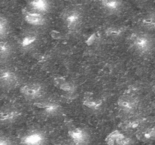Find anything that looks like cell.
I'll return each mask as SVG.
<instances>
[{
  "mask_svg": "<svg viewBox=\"0 0 155 145\" xmlns=\"http://www.w3.org/2000/svg\"><path fill=\"white\" fill-rule=\"evenodd\" d=\"M124 30L121 28H117V27H111L106 30V34L110 36H119Z\"/></svg>",
  "mask_w": 155,
  "mask_h": 145,
  "instance_id": "obj_21",
  "label": "cell"
},
{
  "mask_svg": "<svg viewBox=\"0 0 155 145\" xmlns=\"http://www.w3.org/2000/svg\"><path fill=\"white\" fill-rule=\"evenodd\" d=\"M35 106L41 109L44 113L48 116H54L59 113L61 107L57 102L54 101H42L36 102Z\"/></svg>",
  "mask_w": 155,
  "mask_h": 145,
  "instance_id": "obj_9",
  "label": "cell"
},
{
  "mask_svg": "<svg viewBox=\"0 0 155 145\" xmlns=\"http://www.w3.org/2000/svg\"><path fill=\"white\" fill-rule=\"evenodd\" d=\"M64 24L70 31H74L78 28L82 21L81 13L77 9L66 11L63 15Z\"/></svg>",
  "mask_w": 155,
  "mask_h": 145,
  "instance_id": "obj_4",
  "label": "cell"
},
{
  "mask_svg": "<svg viewBox=\"0 0 155 145\" xmlns=\"http://www.w3.org/2000/svg\"><path fill=\"white\" fill-rule=\"evenodd\" d=\"M60 89L64 92H68V93H73L75 90V86L73 83L70 82L63 81L60 83Z\"/></svg>",
  "mask_w": 155,
  "mask_h": 145,
  "instance_id": "obj_20",
  "label": "cell"
},
{
  "mask_svg": "<svg viewBox=\"0 0 155 145\" xmlns=\"http://www.w3.org/2000/svg\"><path fill=\"white\" fill-rule=\"evenodd\" d=\"M12 47L8 42L0 40V58H7L12 54Z\"/></svg>",
  "mask_w": 155,
  "mask_h": 145,
  "instance_id": "obj_17",
  "label": "cell"
},
{
  "mask_svg": "<svg viewBox=\"0 0 155 145\" xmlns=\"http://www.w3.org/2000/svg\"><path fill=\"white\" fill-rule=\"evenodd\" d=\"M107 143L108 145H131L132 140L124 134L113 132L107 137Z\"/></svg>",
  "mask_w": 155,
  "mask_h": 145,
  "instance_id": "obj_12",
  "label": "cell"
},
{
  "mask_svg": "<svg viewBox=\"0 0 155 145\" xmlns=\"http://www.w3.org/2000/svg\"><path fill=\"white\" fill-rule=\"evenodd\" d=\"M20 116L21 112L17 109H5L0 113V122L3 123H12L15 122Z\"/></svg>",
  "mask_w": 155,
  "mask_h": 145,
  "instance_id": "obj_10",
  "label": "cell"
},
{
  "mask_svg": "<svg viewBox=\"0 0 155 145\" xmlns=\"http://www.w3.org/2000/svg\"><path fill=\"white\" fill-rule=\"evenodd\" d=\"M130 42L136 52L146 54L154 48V41L151 36L145 33H134L130 36Z\"/></svg>",
  "mask_w": 155,
  "mask_h": 145,
  "instance_id": "obj_1",
  "label": "cell"
},
{
  "mask_svg": "<svg viewBox=\"0 0 155 145\" xmlns=\"http://www.w3.org/2000/svg\"><path fill=\"white\" fill-rule=\"evenodd\" d=\"M119 108L126 113H133L138 109L139 100L132 95H123L117 101Z\"/></svg>",
  "mask_w": 155,
  "mask_h": 145,
  "instance_id": "obj_6",
  "label": "cell"
},
{
  "mask_svg": "<svg viewBox=\"0 0 155 145\" xmlns=\"http://www.w3.org/2000/svg\"><path fill=\"white\" fill-rule=\"evenodd\" d=\"M154 93H155V87L154 88Z\"/></svg>",
  "mask_w": 155,
  "mask_h": 145,
  "instance_id": "obj_23",
  "label": "cell"
},
{
  "mask_svg": "<svg viewBox=\"0 0 155 145\" xmlns=\"http://www.w3.org/2000/svg\"><path fill=\"white\" fill-rule=\"evenodd\" d=\"M9 23L5 17L0 15V40H3L8 33Z\"/></svg>",
  "mask_w": 155,
  "mask_h": 145,
  "instance_id": "obj_18",
  "label": "cell"
},
{
  "mask_svg": "<svg viewBox=\"0 0 155 145\" xmlns=\"http://www.w3.org/2000/svg\"><path fill=\"white\" fill-rule=\"evenodd\" d=\"M154 108H155V104H154Z\"/></svg>",
  "mask_w": 155,
  "mask_h": 145,
  "instance_id": "obj_24",
  "label": "cell"
},
{
  "mask_svg": "<svg viewBox=\"0 0 155 145\" xmlns=\"http://www.w3.org/2000/svg\"><path fill=\"white\" fill-rule=\"evenodd\" d=\"M142 25L148 30H155V14L147 15L142 21Z\"/></svg>",
  "mask_w": 155,
  "mask_h": 145,
  "instance_id": "obj_19",
  "label": "cell"
},
{
  "mask_svg": "<svg viewBox=\"0 0 155 145\" xmlns=\"http://www.w3.org/2000/svg\"><path fill=\"white\" fill-rule=\"evenodd\" d=\"M19 77L9 69H0V84L4 87L13 89L19 84Z\"/></svg>",
  "mask_w": 155,
  "mask_h": 145,
  "instance_id": "obj_8",
  "label": "cell"
},
{
  "mask_svg": "<svg viewBox=\"0 0 155 145\" xmlns=\"http://www.w3.org/2000/svg\"><path fill=\"white\" fill-rule=\"evenodd\" d=\"M0 145H12L10 139L4 136H0Z\"/></svg>",
  "mask_w": 155,
  "mask_h": 145,
  "instance_id": "obj_22",
  "label": "cell"
},
{
  "mask_svg": "<svg viewBox=\"0 0 155 145\" xmlns=\"http://www.w3.org/2000/svg\"><path fill=\"white\" fill-rule=\"evenodd\" d=\"M101 6L105 11L110 14H115L120 11L124 7V3L117 0H103L100 2Z\"/></svg>",
  "mask_w": 155,
  "mask_h": 145,
  "instance_id": "obj_11",
  "label": "cell"
},
{
  "mask_svg": "<svg viewBox=\"0 0 155 145\" xmlns=\"http://www.w3.org/2000/svg\"><path fill=\"white\" fill-rule=\"evenodd\" d=\"M138 137L145 141L155 140V127L145 128L138 134Z\"/></svg>",
  "mask_w": 155,
  "mask_h": 145,
  "instance_id": "obj_16",
  "label": "cell"
},
{
  "mask_svg": "<svg viewBox=\"0 0 155 145\" xmlns=\"http://www.w3.org/2000/svg\"><path fill=\"white\" fill-rule=\"evenodd\" d=\"M68 134L74 145H88L90 141L89 134L83 128H72Z\"/></svg>",
  "mask_w": 155,
  "mask_h": 145,
  "instance_id": "obj_7",
  "label": "cell"
},
{
  "mask_svg": "<svg viewBox=\"0 0 155 145\" xmlns=\"http://www.w3.org/2000/svg\"><path fill=\"white\" fill-rule=\"evenodd\" d=\"M21 95L27 100L37 101L39 100L45 93L43 86L39 83H28L22 85L20 89Z\"/></svg>",
  "mask_w": 155,
  "mask_h": 145,
  "instance_id": "obj_2",
  "label": "cell"
},
{
  "mask_svg": "<svg viewBox=\"0 0 155 145\" xmlns=\"http://www.w3.org/2000/svg\"><path fill=\"white\" fill-rule=\"evenodd\" d=\"M28 5V8L43 14L44 13L48 12L51 8L49 2L45 0H35V1L30 2Z\"/></svg>",
  "mask_w": 155,
  "mask_h": 145,
  "instance_id": "obj_13",
  "label": "cell"
},
{
  "mask_svg": "<svg viewBox=\"0 0 155 145\" xmlns=\"http://www.w3.org/2000/svg\"><path fill=\"white\" fill-rule=\"evenodd\" d=\"M83 104L87 108L90 109L91 110L98 111L102 107L103 101L99 98H93V97H86L83 101Z\"/></svg>",
  "mask_w": 155,
  "mask_h": 145,
  "instance_id": "obj_15",
  "label": "cell"
},
{
  "mask_svg": "<svg viewBox=\"0 0 155 145\" xmlns=\"http://www.w3.org/2000/svg\"><path fill=\"white\" fill-rule=\"evenodd\" d=\"M38 40V35L35 33H27L20 40L21 48L24 50L30 49Z\"/></svg>",
  "mask_w": 155,
  "mask_h": 145,
  "instance_id": "obj_14",
  "label": "cell"
},
{
  "mask_svg": "<svg viewBox=\"0 0 155 145\" xmlns=\"http://www.w3.org/2000/svg\"><path fill=\"white\" fill-rule=\"evenodd\" d=\"M47 137L44 132L39 130H33L21 137V145H45Z\"/></svg>",
  "mask_w": 155,
  "mask_h": 145,
  "instance_id": "obj_3",
  "label": "cell"
},
{
  "mask_svg": "<svg viewBox=\"0 0 155 145\" xmlns=\"http://www.w3.org/2000/svg\"><path fill=\"white\" fill-rule=\"evenodd\" d=\"M23 18L28 24L35 27H41L46 23V18L43 14L34 11L30 8H24L22 11Z\"/></svg>",
  "mask_w": 155,
  "mask_h": 145,
  "instance_id": "obj_5",
  "label": "cell"
}]
</instances>
